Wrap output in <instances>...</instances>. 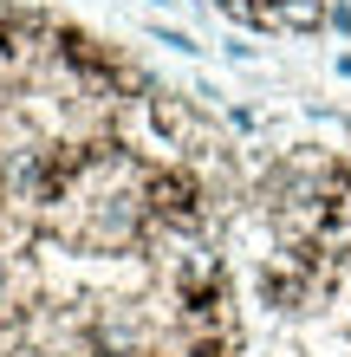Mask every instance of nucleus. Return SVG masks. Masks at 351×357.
Wrapping results in <instances>:
<instances>
[{
	"label": "nucleus",
	"instance_id": "f257e3e1",
	"mask_svg": "<svg viewBox=\"0 0 351 357\" xmlns=\"http://www.w3.org/2000/svg\"><path fill=\"white\" fill-rule=\"evenodd\" d=\"M0 299H7V254H0Z\"/></svg>",
	"mask_w": 351,
	"mask_h": 357
}]
</instances>
